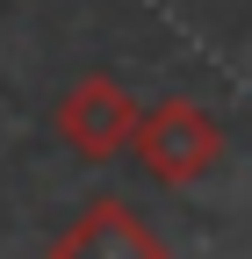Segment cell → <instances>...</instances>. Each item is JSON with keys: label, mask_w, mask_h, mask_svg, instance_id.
Returning <instances> with one entry per match:
<instances>
[{"label": "cell", "mask_w": 252, "mask_h": 259, "mask_svg": "<svg viewBox=\"0 0 252 259\" xmlns=\"http://www.w3.org/2000/svg\"><path fill=\"white\" fill-rule=\"evenodd\" d=\"M44 259H173V245L122 202V194H94V202L51 238Z\"/></svg>", "instance_id": "3957f363"}, {"label": "cell", "mask_w": 252, "mask_h": 259, "mask_svg": "<svg viewBox=\"0 0 252 259\" xmlns=\"http://www.w3.org/2000/svg\"><path fill=\"white\" fill-rule=\"evenodd\" d=\"M137 122H144V108L130 101V87L108 79V72L72 79L65 94H58V108H51V130L65 137V151L87 158V166H108V158H122V151L137 144Z\"/></svg>", "instance_id": "7a4b0ae2"}, {"label": "cell", "mask_w": 252, "mask_h": 259, "mask_svg": "<svg viewBox=\"0 0 252 259\" xmlns=\"http://www.w3.org/2000/svg\"><path fill=\"white\" fill-rule=\"evenodd\" d=\"M137 166L159 180V187H195L216 158H224V130L202 101H187V94H166V101H151L144 122H137Z\"/></svg>", "instance_id": "6da1fadb"}]
</instances>
